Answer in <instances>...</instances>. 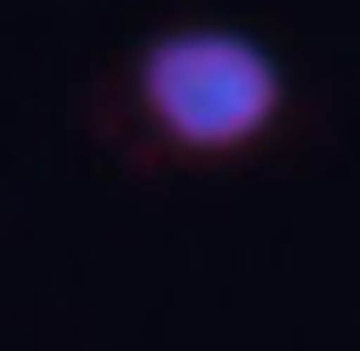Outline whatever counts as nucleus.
<instances>
[{"instance_id": "nucleus-1", "label": "nucleus", "mask_w": 360, "mask_h": 351, "mask_svg": "<svg viewBox=\"0 0 360 351\" xmlns=\"http://www.w3.org/2000/svg\"><path fill=\"white\" fill-rule=\"evenodd\" d=\"M139 107L172 147L188 155H229L278 123L287 74L254 33L238 25H172L139 58Z\"/></svg>"}]
</instances>
